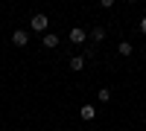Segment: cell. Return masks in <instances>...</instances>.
<instances>
[{
	"label": "cell",
	"instance_id": "obj_1",
	"mask_svg": "<svg viewBox=\"0 0 146 131\" xmlns=\"http://www.w3.org/2000/svg\"><path fill=\"white\" fill-rule=\"evenodd\" d=\"M47 26H50V20H47V15H32V20H29V29H35V32H47Z\"/></svg>",
	"mask_w": 146,
	"mask_h": 131
},
{
	"label": "cell",
	"instance_id": "obj_2",
	"mask_svg": "<svg viewBox=\"0 0 146 131\" xmlns=\"http://www.w3.org/2000/svg\"><path fill=\"white\" fill-rule=\"evenodd\" d=\"M85 41H88V32H85L82 26H73V29H70V44L79 47V44H85Z\"/></svg>",
	"mask_w": 146,
	"mask_h": 131
},
{
	"label": "cell",
	"instance_id": "obj_3",
	"mask_svg": "<svg viewBox=\"0 0 146 131\" xmlns=\"http://www.w3.org/2000/svg\"><path fill=\"white\" fill-rule=\"evenodd\" d=\"M12 44H15V47H27V44H29V32H27V29H15Z\"/></svg>",
	"mask_w": 146,
	"mask_h": 131
},
{
	"label": "cell",
	"instance_id": "obj_4",
	"mask_svg": "<svg viewBox=\"0 0 146 131\" xmlns=\"http://www.w3.org/2000/svg\"><path fill=\"white\" fill-rule=\"evenodd\" d=\"M79 114H82V120H85V122H91L94 117H96V108H94V105H82V111H79Z\"/></svg>",
	"mask_w": 146,
	"mask_h": 131
},
{
	"label": "cell",
	"instance_id": "obj_5",
	"mask_svg": "<svg viewBox=\"0 0 146 131\" xmlns=\"http://www.w3.org/2000/svg\"><path fill=\"white\" fill-rule=\"evenodd\" d=\"M117 53H120V55H123V58H129L131 53H135V47H131L129 41H120V47H117Z\"/></svg>",
	"mask_w": 146,
	"mask_h": 131
},
{
	"label": "cell",
	"instance_id": "obj_6",
	"mask_svg": "<svg viewBox=\"0 0 146 131\" xmlns=\"http://www.w3.org/2000/svg\"><path fill=\"white\" fill-rule=\"evenodd\" d=\"M44 47H47V50H53V47H58V35L47 32V35H44Z\"/></svg>",
	"mask_w": 146,
	"mask_h": 131
},
{
	"label": "cell",
	"instance_id": "obj_7",
	"mask_svg": "<svg viewBox=\"0 0 146 131\" xmlns=\"http://www.w3.org/2000/svg\"><path fill=\"white\" fill-rule=\"evenodd\" d=\"M82 67H85V55H73V58H70V70H76V73H79Z\"/></svg>",
	"mask_w": 146,
	"mask_h": 131
},
{
	"label": "cell",
	"instance_id": "obj_8",
	"mask_svg": "<svg viewBox=\"0 0 146 131\" xmlns=\"http://www.w3.org/2000/svg\"><path fill=\"white\" fill-rule=\"evenodd\" d=\"M91 38H94L96 44H100V41L105 38V29H102V26H94V29H91Z\"/></svg>",
	"mask_w": 146,
	"mask_h": 131
},
{
	"label": "cell",
	"instance_id": "obj_9",
	"mask_svg": "<svg viewBox=\"0 0 146 131\" xmlns=\"http://www.w3.org/2000/svg\"><path fill=\"white\" fill-rule=\"evenodd\" d=\"M96 96H100V102H108V99H111V90H108V88H100Z\"/></svg>",
	"mask_w": 146,
	"mask_h": 131
},
{
	"label": "cell",
	"instance_id": "obj_10",
	"mask_svg": "<svg viewBox=\"0 0 146 131\" xmlns=\"http://www.w3.org/2000/svg\"><path fill=\"white\" fill-rule=\"evenodd\" d=\"M94 55H96V50H94V47H85V61H91Z\"/></svg>",
	"mask_w": 146,
	"mask_h": 131
},
{
	"label": "cell",
	"instance_id": "obj_11",
	"mask_svg": "<svg viewBox=\"0 0 146 131\" xmlns=\"http://www.w3.org/2000/svg\"><path fill=\"white\" fill-rule=\"evenodd\" d=\"M137 29H140V32H143V35H146V15H143V18H140V23H137Z\"/></svg>",
	"mask_w": 146,
	"mask_h": 131
}]
</instances>
